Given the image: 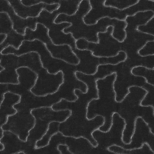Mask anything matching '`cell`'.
I'll return each mask as SVG.
<instances>
[{"label":"cell","instance_id":"11","mask_svg":"<svg viewBox=\"0 0 154 154\" xmlns=\"http://www.w3.org/2000/svg\"><path fill=\"white\" fill-rule=\"evenodd\" d=\"M115 74H116V76H115V77L114 79V80L113 82V83H112V88H113V91L115 93L114 100L116 102L119 103V101H118L116 100V92L115 89V87H114L115 82H116V81L117 76V73H116Z\"/></svg>","mask_w":154,"mask_h":154},{"label":"cell","instance_id":"3","mask_svg":"<svg viewBox=\"0 0 154 154\" xmlns=\"http://www.w3.org/2000/svg\"><path fill=\"white\" fill-rule=\"evenodd\" d=\"M48 29L42 24L37 23L36 28L33 30L27 27L24 35V40L32 41L38 40L44 44L52 42L48 35Z\"/></svg>","mask_w":154,"mask_h":154},{"label":"cell","instance_id":"8","mask_svg":"<svg viewBox=\"0 0 154 154\" xmlns=\"http://www.w3.org/2000/svg\"><path fill=\"white\" fill-rule=\"evenodd\" d=\"M0 33L7 34L13 29V23L8 14L0 12Z\"/></svg>","mask_w":154,"mask_h":154},{"label":"cell","instance_id":"5","mask_svg":"<svg viewBox=\"0 0 154 154\" xmlns=\"http://www.w3.org/2000/svg\"><path fill=\"white\" fill-rule=\"evenodd\" d=\"M6 35V39L0 45V52L9 45L18 49L24 40V35L18 33L13 29Z\"/></svg>","mask_w":154,"mask_h":154},{"label":"cell","instance_id":"10","mask_svg":"<svg viewBox=\"0 0 154 154\" xmlns=\"http://www.w3.org/2000/svg\"><path fill=\"white\" fill-rule=\"evenodd\" d=\"M142 116H137L136 117V118L135 119L134 122V129L132 133V134L131 137H130V141L128 143H127V145H129L132 142V138L133 137L134 134H135V131H136V122L137 119L138 118H142Z\"/></svg>","mask_w":154,"mask_h":154},{"label":"cell","instance_id":"13","mask_svg":"<svg viewBox=\"0 0 154 154\" xmlns=\"http://www.w3.org/2000/svg\"><path fill=\"white\" fill-rule=\"evenodd\" d=\"M74 74L75 75V77L76 78V79L82 82V83H84L85 85L86 86V92H85V94H87L88 93V89H89V88H88V86L87 84L85 82H84L83 81H82V80L79 79L78 78V77H77V76H76V73L74 72Z\"/></svg>","mask_w":154,"mask_h":154},{"label":"cell","instance_id":"14","mask_svg":"<svg viewBox=\"0 0 154 154\" xmlns=\"http://www.w3.org/2000/svg\"><path fill=\"white\" fill-rule=\"evenodd\" d=\"M4 131L2 129V127H0V139H2L4 136Z\"/></svg>","mask_w":154,"mask_h":154},{"label":"cell","instance_id":"12","mask_svg":"<svg viewBox=\"0 0 154 154\" xmlns=\"http://www.w3.org/2000/svg\"><path fill=\"white\" fill-rule=\"evenodd\" d=\"M0 43L1 44L7 38V35L4 33H0Z\"/></svg>","mask_w":154,"mask_h":154},{"label":"cell","instance_id":"1","mask_svg":"<svg viewBox=\"0 0 154 154\" xmlns=\"http://www.w3.org/2000/svg\"><path fill=\"white\" fill-rule=\"evenodd\" d=\"M8 1L13 8L16 14L23 19L29 17H36L43 9L51 13L57 10L60 6L58 3L48 4L44 2L27 6L22 4L21 0H9Z\"/></svg>","mask_w":154,"mask_h":154},{"label":"cell","instance_id":"6","mask_svg":"<svg viewBox=\"0 0 154 154\" xmlns=\"http://www.w3.org/2000/svg\"><path fill=\"white\" fill-rule=\"evenodd\" d=\"M60 124L53 127L50 122L48 124V129L45 133L40 140L36 142L35 148H40L48 145L51 137L59 132Z\"/></svg>","mask_w":154,"mask_h":154},{"label":"cell","instance_id":"9","mask_svg":"<svg viewBox=\"0 0 154 154\" xmlns=\"http://www.w3.org/2000/svg\"><path fill=\"white\" fill-rule=\"evenodd\" d=\"M43 0H21L23 5L27 6H30L40 3L43 2Z\"/></svg>","mask_w":154,"mask_h":154},{"label":"cell","instance_id":"17","mask_svg":"<svg viewBox=\"0 0 154 154\" xmlns=\"http://www.w3.org/2000/svg\"><path fill=\"white\" fill-rule=\"evenodd\" d=\"M149 1H151L152 2H154V0H149Z\"/></svg>","mask_w":154,"mask_h":154},{"label":"cell","instance_id":"4","mask_svg":"<svg viewBox=\"0 0 154 154\" xmlns=\"http://www.w3.org/2000/svg\"><path fill=\"white\" fill-rule=\"evenodd\" d=\"M65 22H63L58 24L53 22L48 28V36L53 44L56 45L66 44L64 38H65V36L69 34L64 33L63 30L70 25L63 26L65 25L64 23Z\"/></svg>","mask_w":154,"mask_h":154},{"label":"cell","instance_id":"15","mask_svg":"<svg viewBox=\"0 0 154 154\" xmlns=\"http://www.w3.org/2000/svg\"><path fill=\"white\" fill-rule=\"evenodd\" d=\"M0 151L3 150L5 149V146L3 143L0 142Z\"/></svg>","mask_w":154,"mask_h":154},{"label":"cell","instance_id":"2","mask_svg":"<svg viewBox=\"0 0 154 154\" xmlns=\"http://www.w3.org/2000/svg\"><path fill=\"white\" fill-rule=\"evenodd\" d=\"M0 12L7 13L13 24V29L18 33L24 35L25 29L29 28L34 30L37 23L36 18H22L17 15L8 0H0Z\"/></svg>","mask_w":154,"mask_h":154},{"label":"cell","instance_id":"7","mask_svg":"<svg viewBox=\"0 0 154 154\" xmlns=\"http://www.w3.org/2000/svg\"><path fill=\"white\" fill-rule=\"evenodd\" d=\"M60 13L57 10L51 13L46 10L42 9L38 17H36L37 23H40L48 28Z\"/></svg>","mask_w":154,"mask_h":154},{"label":"cell","instance_id":"16","mask_svg":"<svg viewBox=\"0 0 154 154\" xmlns=\"http://www.w3.org/2000/svg\"><path fill=\"white\" fill-rule=\"evenodd\" d=\"M149 128L150 132L154 135V133H152V131L151 128L149 127Z\"/></svg>","mask_w":154,"mask_h":154}]
</instances>
